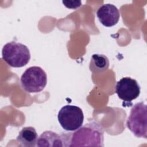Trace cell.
I'll list each match as a JSON object with an SVG mask.
<instances>
[{"mask_svg":"<svg viewBox=\"0 0 147 147\" xmlns=\"http://www.w3.org/2000/svg\"><path fill=\"white\" fill-rule=\"evenodd\" d=\"M57 119L63 129L67 131H75L82 126L84 114L79 107L65 105L59 110Z\"/></svg>","mask_w":147,"mask_h":147,"instance_id":"cell-5","label":"cell"},{"mask_svg":"<svg viewBox=\"0 0 147 147\" xmlns=\"http://www.w3.org/2000/svg\"><path fill=\"white\" fill-rule=\"evenodd\" d=\"M126 126L138 138H147V106L142 102L135 104L130 110Z\"/></svg>","mask_w":147,"mask_h":147,"instance_id":"cell-3","label":"cell"},{"mask_svg":"<svg viewBox=\"0 0 147 147\" xmlns=\"http://www.w3.org/2000/svg\"><path fill=\"white\" fill-rule=\"evenodd\" d=\"M115 92L124 102H130L140 94V86L137 81L130 77H124L116 83Z\"/></svg>","mask_w":147,"mask_h":147,"instance_id":"cell-6","label":"cell"},{"mask_svg":"<svg viewBox=\"0 0 147 147\" xmlns=\"http://www.w3.org/2000/svg\"><path fill=\"white\" fill-rule=\"evenodd\" d=\"M22 88L29 93H36L44 90L47 83V75L42 68L32 66L27 68L21 75Z\"/></svg>","mask_w":147,"mask_h":147,"instance_id":"cell-4","label":"cell"},{"mask_svg":"<svg viewBox=\"0 0 147 147\" xmlns=\"http://www.w3.org/2000/svg\"><path fill=\"white\" fill-rule=\"evenodd\" d=\"M109 67V60L102 54H94L91 57L89 68L94 74H100L106 71Z\"/></svg>","mask_w":147,"mask_h":147,"instance_id":"cell-10","label":"cell"},{"mask_svg":"<svg viewBox=\"0 0 147 147\" xmlns=\"http://www.w3.org/2000/svg\"><path fill=\"white\" fill-rule=\"evenodd\" d=\"M96 14L100 22L106 27L116 25L120 17L119 10L115 5L111 3L101 5L98 9Z\"/></svg>","mask_w":147,"mask_h":147,"instance_id":"cell-7","label":"cell"},{"mask_svg":"<svg viewBox=\"0 0 147 147\" xmlns=\"http://www.w3.org/2000/svg\"><path fill=\"white\" fill-rule=\"evenodd\" d=\"M66 136L69 146H104V129L95 121L86 123Z\"/></svg>","mask_w":147,"mask_h":147,"instance_id":"cell-1","label":"cell"},{"mask_svg":"<svg viewBox=\"0 0 147 147\" xmlns=\"http://www.w3.org/2000/svg\"><path fill=\"white\" fill-rule=\"evenodd\" d=\"M37 145L39 147L65 146L63 136H60L52 131H45L38 138Z\"/></svg>","mask_w":147,"mask_h":147,"instance_id":"cell-8","label":"cell"},{"mask_svg":"<svg viewBox=\"0 0 147 147\" xmlns=\"http://www.w3.org/2000/svg\"><path fill=\"white\" fill-rule=\"evenodd\" d=\"M38 138L35 128L32 126H27L21 129L16 140L21 146L34 147L36 145Z\"/></svg>","mask_w":147,"mask_h":147,"instance_id":"cell-9","label":"cell"},{"mask_svg":"<svg viewBox=\"0 0 147 147\" xmlns=\"http://www.w3.org/2000/svg\"><path fill=\"white\" fill-rule=\"evenodd\" d=\"M2 56L9 66L14 68L25 66L30 59L29 48L25 45L16 41L7 42L3 46Z\"/></svg>","mask_w":147,"mask_h":147,"instance_id":"cell-2","label":"cell"}]
</instances>
